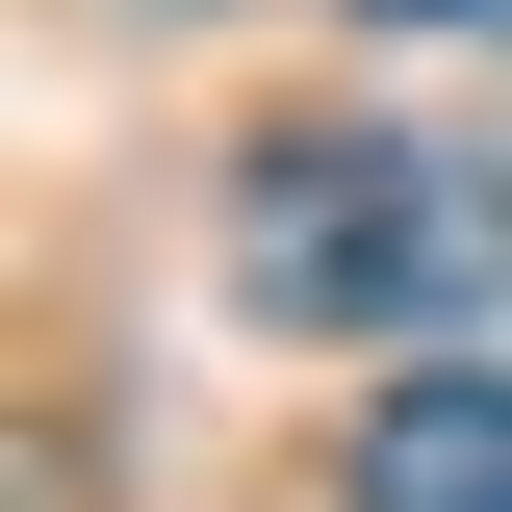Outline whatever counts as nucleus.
Returning a JSON list of instances; mask_svg holds the SVG:
<instances>
[{
  "label": "nucleus",
  "instance_id": "2",
  "mask_svg": "<svg viewBox=\"0 0 512 512\" xmlns=\"http://www.w3.org/2000/svg\"><path fill=\"white\" fill-rule=\"evenodd\" d=\"M359 512H512V384L487 359H410L359 410Z\"/></svg>",
  "mask_w": 512,
  "mask_h": 512
},
{
  "label": "nucleus",
  "instance_id": "1",
  "mask_svg": "<svg viewBox=\"0 0 512 512\" xmlns=\"http://www.w3.org/2000/svg\"><path fill=\"white\" fill-rule=\"evenodd\" d=\"M231 282L282 333H461V308H512V180L436 128H282L231 205Z\"/></svg>",
  "mask_w": 512,
  "mask_h": 512
},
{
  "label": "nucleus",
  "instance_id": "3",
  "mask_svg": "<svg viewBox=\"0 0 512 512\" xmlns=\"http://www.w3.org/2000/svg\"><path fill=\"white\" fill-rule=\"evenodd\" d=\"M384 26H512V0H384Z\"/></svg>",
  "mask_w": 512,
  "mask_h": 512
}]
</instances>
